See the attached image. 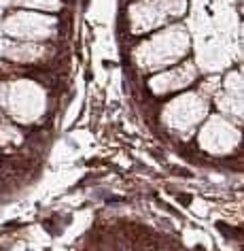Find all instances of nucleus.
Segmentation results:
<instances>
[{
  "label": "nucleus",
  "mask_w": 244,
  "mask_h": 251,
  "mask_svg": "<svg viewBox=\"0 0 244 251\" xmlns=\"http://www.w3.org/2000/svg\"><path fill=\"white\" fill-rule=\"evenodd\" d=\"M26 4H34V7H49V9H55L58 7V0H26Z\"/></svg>",
  "instance_id": "nucleus-1"
}]
</instances>
